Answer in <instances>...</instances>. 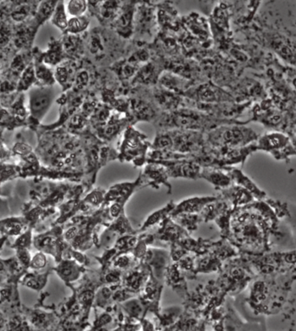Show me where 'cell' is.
<instances>
[{
	"label": "cell",
	"instance_id": "obj_1",
	"mask_svg": "<svg viewBox=\"0 0 296 331\" xmlns=\"http://www.w3.org/2000/svg\"><path fill=\"white\" fill-rule=\"evenodd\" d=\"M210 119L199 111L191 110H177L164 115L158 122L163 128H177L178 130L197 131L207 128Z\"/></svg>",
	"mask_w": 296,
	"mask_h": 331
},
{
	"label": "cell",
	"instance_id": "obj_2",
	"mask_svg": "<svg viewBox=\"0 0 296 331\" xmlns=\"http://www.w3.org/2000/svg\"><path fill=\"white\" fill-rule=\"evenodd\" d=\"M149 143L146 136L130 126L127 129L121 144V156L126 160H135L139 156L145 159ZM120 156V157H121Z\"/></svg>",
	"mask_w": 296,
	"mask_h": 331
},
{
	"label": "cell",
	"instance_id": "obj_3",
	"mask_svg": "<svg viewBox=\"0 0 296 331\" xmlns=\"http://www.w3.org/2000/svg\"><path fill=\"white\" fill-rule=\"evenodd\" d=\"M135 10V2H123L122 9L113 23L117 33L124 38H129L134 33Z\"/></svg>",
	"mask_w": 296,
	"mask_h": 331
},
{
	"label": "cell",
	"instance_id": "obj_4",
	"mask_svg": "<svg viewBox=\"0 0 296 331\" xmlns=\"http://www.w3.org/2000/svg\"><path fill=\"white\" fill-rule=\"evenodd\" d=\"M246 132L247 130L238 127L221 128L211 133L209 138L213 144L224 146H238L245 142Z\"/></svg>",
	"mask_w": 296,
	"mask_h": 331
},
{
	"label": "cell",
	"instance_id": "obj_5",
	"mask_svg": "<svg viewBox=\"0 0 296 331\" xmlns=\"http://www.w3.org/2000/svg\"><path fill=\"white\" fill-rule=\"evenodd\" d=\"M153 96L155 103L163 110L169 112L178 110V106L180 105V97L177 96L176 93L171 92L163 88L155 90Z\"/></svg>",
	"mask_w": 296,
	"mask_h": 331
},
{
	"label": "cell",
	"instance_id": "obj_6",
	"mask_svg": "<svg viewBox=\"0 0 296 331\" xmlns=\"http://www.w3.org/2000/svg\"><path fill=\"white\" fill-rule=\"evenodd\" d=\"M154 19V9L152 7L141 5L135 10V25L140 32L150 30Z\"/></svg>",
	"mask_w": 296,
	"mask_h": 331
},
{
	"label": "cell",
	"instance_id": "obj_7",
	"mask_svg": "<svg viewBox=\"0 0 296 331\" xmlns=\"http://www.w3.org/2000/svg\"><path fill=\"white\" fill-rule=\"evenodd\" d=\"M131 110L134 113V116L139 121L150 122L156 116V112L150 103H147L143 100L132 99L130 102Z\"/></svg>",
	"mask_w": 296,
	"mask_h": 331
},
{
	"label": "cell",
	"instance_id": "obj_8",
	"mask_svg": "<svg viewBox=\"0 0 296 331\" xmlns=\"http://www.w3.org/2000/svg\"><path fill=\"white\" fill-rule=\"evenodd\" d=\"M50 102H51V94L49 91H37L34 93V95L31 96V101H30L31 111L34 115L40 117L49 109Z\"/></svg>",
	"mask_w": 296,
	"mask_h": 331
},
{
	"label": "cell",
	"instance_id": "obj_9",
	"mask_svg": "<svg viewBox=\"0 0 296 331\" xmlns=\"http://www.w3.org/2000/svg\"><path fill=\"white\" fill-rule=\"evenodd\" d=\"M191 95L196 96V100L200 102L201 104L217 103L221 98L218 90L208 84L198 87L194 92L191 93Z\"/></svg>",
	"mask_w": 296,
	"mask_h": 331
},
{
	"label": "cell",
	"instance_id": "obj_10",
	"mask_svg": "<svg viewBox=\"0 0 296 331\" xmlns=\"http://www.w3.org/2000/svg\"><path fill=\"white\" fill-rule=\"evenodd\" d=\"M158 79V72L156 66L152 63H147L139 69L133 79V83L150 84L154 83Z\"/></svg>",
	"mask_w": 296,
	"mask_h": 331
},
{
	"label": "cell",
	"instance_id": "obj_11",
	"mask_svg": "<svg viewBox=\"0 0 296 331\" xmlns=\"http://www.w3.org/2000/svg\"><path fill=\"white\" fill-rule=\"evenodd\" d=\"M89 25V17L85 15L81 17H71L68 21V27L66 31L71 34L81 33L86 30Z\"/></svg>",
	"mask_w": 296,
	"mask_h": 331
},
{
	"label": "cell",
	"instance_id": "obj_12",
	"mask_svg": "<svg viewBox=\"0 0 296 331\" xmlns=\"http://www.w3.org/2000/svg\"><path fill=\"white\" fill-rule=\"evenodd\" d=\"M160 83L162 88L164 90H169L171 92L176 93L180 91L181 88L183 87V80H181L175 75L166 73L160 77Z\"/></svg>",
	"mask_w": 296,
	"mask_h": 331
},
{
	"label": "cell",
	"instance_id": "obj_13",
	"mask_svg": "<svg viewBox=\"0 0 296 331\" xmlns=\"http://www.w3.org/2000/svg\"><path fill=\"white\" fill-rule=\"evenodd\" d=\"M189 24H190V29L191 32L195 34L197 37L204 39L208 37V28L207 25L204 23V20L196 16H191V18H189Z\"/></svg>",
	"mask_w": 296,
	"mask_h": 331
},
{
	"label": "cell",
	"instance_id": "obj_14",
	"mask_svg": "<svg viewBox=\"0 0 296 331\" xmlns=\"http://www.w3.org/2000/svg\"><path fill=\"white\" fill-rule=\"evenodd\" d=\"M51 21L56 27L59 28L60 30H63V31H66L67 30L69 20H67L63 2H59L56 5Z\"/></svg>",
	"mask_w": 296,
	"mask_h": 331
},
{
	"label": "cell",
	"instance_id": "obj_15",
	"mask_svg": "<svg viewBox=\"0 0 296 331\" xmlns=\"http://www.w3.org/2000/svg\"><path fill=\"white\" fill-rule=\"evenodd\" d=\"M118 74L122 79H130L132 77L135 76L137 73L139 68L137 64L133 63L131 61L128 60L126 63H121V65L118 67Z\"/></svg>",
	"mask_w": 296,
	"mask_h": 331
},
{
	"label": "cell",
	"instance_id": "obj_16",
	"mask_svg": "<svg viewBox=\"0 0 296 331\" xmlns=\"http://www.w3.org/2000/svg\"><path fill=\"white\" fill-rule=\"evenodd\" d=\"M68 12L73 17H81L85 13L86 10L88 8V2L87 1H69L68 2Z\"/></svg>",
	"mask_w": 296,
	"mask_h": 331
},
{
	"label": "cell",
	"instance_id": "obj_17",
	"mask_svg": "<svg viewBox=\"0 0 296 331\" xmlns=\"http://www.w3.org/2000/svg\"><path fill=\"white\" fill-rule=\"evenodd\" d=\"M73 70L68 66H61L57 68L56 71V77L63 87L68 86L72 82Z\"/></svg>",
	"mask_w": 296,
	"mask_h": 331
},
{
	"label": "cell",
	"instance_id": "obj_18",
	"mask_svg": "<svg viewBox=\"0 0 296 331\" xmlns=\"http://www.w3.org/2000/svg\"><path fill=\"white\" fill-rule=\"evenodd\" d=\"M82 40L76 36L67 37L64 42V50L71 55L79 53L80 50H82Z\"/></svg>",
	"mask_w": 296,
	"mask_h": 331
},
{
	"label": "cell",
	"instance_id": "obj_19",
	"mask_svg": "<svg viewBox=\"0 0 296 331\" xmlns=\"http://www.w3.org/2000/svg\"><path fill=\"white\" fill-rule=\"evenodd\" d=\"M62 58H63V46L60 43H56L53 45L51 50H49V54L47 55V63L56 64L59 63Z\"/></svg>",
	"mask_w": 296,
	"mask_h": 331
},
{
	"label": "cell",
	"instance_id": "obj_20",
	"mask_svg": "<svg viewBox=\"0 0 296 331\" xmlns=\"http://www.w3.org/2000/svg\"><path fill=\"white\" fill-rule=\"evenodd\" d=\"M204 177L215 185L224 186V185H229V183H230V179L228 178L227 176L224 175L221 172H212L211 173H208L206 175H204Z\"/></svg>",
	"mask_w": 296,
	"mask_h": 331
},
{
	"label": "cell",
	"instance_id": "obj_21",
	"mask_svg": "<svg viewBox=\"0 0 296 331\" xmlns=\"http://www.w3.org/2000/svg\"><path fill=\"white\" fill-rule=\"evenodd\" d=\"M265 143H266V145H268L270 148H272V147L276 148V147L281 146V144H284L285 139H284L283 136H277V134H275V135H271L268 138H266Z\"/></svg>",
	"mask_w": 296,
	"mask_h": 331
},
{
	"label": "cell",
	"instance_id": "obj_22",
	"mask_svg": "<svg viewBox=\"0 0 296 331\" xmlns=\"http://www.w3.org/2000/svg\"><path fill=\"white\" fill-rule=\"evenodd\" d=\"M89 81V73L87 71L80 72L76 78V86L78 90H82L88 84Z\"/></svg>",
	"mask_w": 296,
	"mask_h": 331
},
{
	"label": "cell",
	"instance_id": "obj_23",
	"mask_svg": "<svg viewBox=\"0 0 296 331\" xmlns=\"http://www.w3.org/2000/svg\"><path fill=\"white\" fill-rule=\"evenodd\" d=\"M46 263V258L43 255V254H36V257L33 258L32 266L35 268H41L45 265Z\"/></svg>",
	"mask_w": 296,
	"mask_h": 331
},
{
	"label": "cell",
	"instance_id": "obj_24",
	"mask_svg": "<svg viewBox=\"0 0 296 331\" xmlns=\"http://www.w3.org/2000/svg\"><path fill=\"white\" fill-rule=\"evenodd\" d=\"M19 258L20 259H21V260H22V261L24 263V264H26V263L29 262V257H28L27 252H23L22 253H20Z\"/></svg>",
	"mask_w": 296,
	"mask_h": 331
},
{
	"label": "cell",
	"instance_id": "obj_25",
	"mask_svg": "<svg viewBox=\"0 0 296 331\" xmlns=\"http://www.w3.org/2000/svg\"><path fill=\"white\" fill-rule=\"evenodd\" d=\"M1 270H3V265L0 263V271H1Z\"/></svg>",
	"mask_w": 296,
	"mask_h": 331
}]
</instances>
